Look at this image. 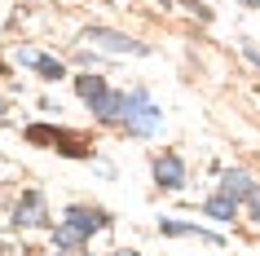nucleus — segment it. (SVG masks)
Masks as SVG:
<instances>
[{
	"label": "nucleus",
	"instance_id": "nucleus-12",
	"mask_svg": "<svg viewBox=\"0 0 260 256\" xmlns=\"http://www.w3.org/2000/svg\"><path fill=\"white\" fill-rule=\"evenodd\" d=\"M84 243H88V239H84L80 230H71V225H62V230L53 234V247H62V252H80Z\"/></svg>",
	"mask_w": 260,
	"mask_h": 256
},
{
	"label": "nucleus",
	"instance_id": "nucleus-16",
	"mask_svg": "<svg viewBox=\"0 0 260 256\" xmlns=\"http://www.w3.org/2000/svg\"><path fill=\"white\" fill-rule=\"evenodd\" d=\"M0 120H5V97H0Z\"/></svg>",
	"mask_w": 260,
	"mask_h": 256
},
{
	"label": "nucleus",
	"instance_id": "nucleus-7",
	"mask_svg": "<svg viewBox=\"0 0 260 256\" xmlns=\"http://www.w3.org/2000/svg\"><path fill=\"white\" fill-rule=\"evenodd\" d=\"M251 190H256V181H251L247 173H225V177H220V194H230L234 203H247Z\"/></svg>",
	"mask_w": 260,
	"mask_h": 256
},
{
	"label": "nucleus",
	"instance_id": "nucleus-5",
	"mask_svg": "<svg viewBox=\"0 0 260 256\" xmlns=\"http://www.w3.org/2000/svg\"><path fill=\"white\" fill-rule=\"evenodd\" d=\"M88 40L102 44V49H110V53H146V44L128 40V36H119V31H106V27H88Z\"/></svg>",
	"mask_w": 260,
	"mask_h": 256
},
{
	"label": "nucleus",
	"instance_id": "nucleus-4",
	"mask_svg": "<svg viewBox=\"0 0 260 256\" xmlns=\"http://www.w3.org/2000/svg\"><path fill=\"white\" fill-rule=\"evenodd\" d=\"M154 186L159 190H181L185 186V163L177 155H159L154 159Z\"/></svg>",
	"mask_w": 260,
	"mask_h": 256
},
{
	"label": "nucleus",
	"instance_id": "nucleus-14",
	"mask_svg": "<svg viewBox=\"0 0 260 256\" xmlns=\"http://www.w3.org/2000/svg\"><path fill=\"white\" fill-rule=\"evenodd\" d=\"M247 208H251V216H256V221H260V186L251 190V194H247Z\"/></svg>",
	"mask_w": 260,
	"mask_h": 256
},
{
	"label": "nucleus",
	"instance_id": "nucleus-11",
	"mask_svg": "<svg viewBox=\"0 0 260 256\" xmlns=\"http://www.w3.org/2000/svg\"><path fill=\"white\" fill-rule=\"evenodd\" d=\"M67 137V128H49V124H31L27 128V141H36V146H57Z\"/></svg>",
	"mask_w": 260,
	"mask_h": 256
},
{
	"label": "nucleus",
	"instance_id": "nucleus-1",
	"mask_svg": "<svg viewBox=\"0 0 260 256\" xmlns=\"http://www.w3.org/2000/svg\"><path fill=\"white\" fill-rule=\"evenodd\" d=\"M159 120H164V115H159V106H150L141 89L128 97V115H123V128H128L133 137H150L154 128H159Z\"/></svg>",
	"mask_w": 260,
	"mask_h": 256
},
{
	"label": "nucleus",
	"instance_id": "nucleus-2",
	"mask_svg": "<svg viewBox=\"0 0 260 256\" xmlns=\"http://www.w3.org/2000/svg\"><path fill=\"white\" fill-rule=\"evenodd\" d=\"M14 225L18 230L49 225V212H44V194H40V190H27V194H22V203H18V212H14Z\"/></svg>",
	"mask_w": 260,
	"mask_h": 256
},
{
	"label": "nucleus",
	"instance_id": "nucleus-18",
	"mask_svg": "<svg viewBox=\"0 0 260 256\" xmlns=\"http://www.w3.org/2000/svg\"><path fill=\"white\" fill-rule=\"evenodd\" d=\"M164 5H168V0H164Z\"/></svg>",
	"mask_w": 260,
	"mask_h": 256
},
{
	"label": "nucleus",
	"instance_id": "nucleus-6",
	"mask_svg": "<svg viewBox=\"0 0 260 256\" xmlns=\"http://www.w3.org/2000/svg\"><path fill=\"white\" fill-rule=\"evenodd\" d=\"M88 110L102 124H123V115H128V93H106V97H97Z\"/></svg>",
	"mask_w": 260,
	"mask_h": 256
},
{
	"label": "nucleus",
	"instance_id": "nucleus-3",
	"mask_svg": "<svg viewBox=\"0 0 260 256\" xmlns=\"http://www.w3.org/2000/svg\"><path fill=\"white\" fill-rule=\"evenodd\" d=\"M67 225L80 230L84 239H88V234H97V230L110 225V212H102V208H67Z\"/></svg>",
	"mask_w": 260,
	"mask_h": 256
},
{
	"label": "nucleus",
	"instance_id": "nucleus-17",
	"mask_svg": "<svg viewBox=\"0 0 260 256\" xmlns=\"http://www.w3.org/2000/svg\"><path fill=\"white\" fill-rule=\"evenodd\" d=\"M247 5H260V0H247Z\"/></svg>",
	"mask_w": 260,
	"mask_h": 256
},
{
	"label": "nucleus",
	"instance_id": "nucleus-10",
	"mask_svg": "<svg viewBox=\"0 0 260 256\" xmlns=\"http://www.w3.org/2000/svg\"><path fill=\"white\" fill-rule=\"evenodd\" d=\"M203 212L212 216V221H234V212H238V203H234L230 194H212V199L203 203Z\"/></svg>",
	"mask_w": 260,
	"mask_h": 256
},
{
	"label": "nucleus",
	"instance_id": "nucleus-13",
	"mask_svg": "<svg viewBox=\"0 0 260 256\" xmlns=\"http://www.w3.org/2000/svg\"><path fill=\"white\" fill-rule=\"evenodd\" d=\"M36 75H40V80H62V75H67V67H62V62H53V58H36Z\"/></svg>",
	"mask_w": 260,
	"mask_h": 256
},
{
	"label": "nucleus",
	"instance_id": "nucleus-9",
	"mask_svg": "<svg viewBox=\"0 0 260 256\" xmlns=\"http://www.w3.org/2000/svg\"><path fill=\"white\" fill-rule=\"evenodd\" d=\"M75 93H80L84 102H88V106H93L97 97H106L110 89H106V80H102V75H80V80H75Z\"/></svg>",
	"mask_w": 260,
	"mask_h": 256
},
{
	"label": "nucleus",
	"instance_id": "nucleus-8",
	"mask_svg": "<svg viewBox=\"0 0 260 256\" xmlns=\"http://www.w3.org/2000/svg\"><path fill=\"white\" fill-rule=\"evenodd\" d=\"M159 230H164V234H199V239L203 243H212V247H220V234H212V230H199V225H185V221H159Z\"/></svg>",
	"mask_w": 260,
	"mask_h": 256
},
{
	"label": "nucleus",
	"instance_id": "nucleus-15",
	"mask_svg": "<svg viewBox=\"0 0 260 256\" xmlns=\"http://www.w3.org/2000/svg\"><path fill=\"white\" fill-rule=\"evenodd\" d=\"M243 53H247V62H256V67H260V49H251V44H247Z\"/></svg>",
	"mask_w": 260,
	"mask_h": 256
}]
</instances>
